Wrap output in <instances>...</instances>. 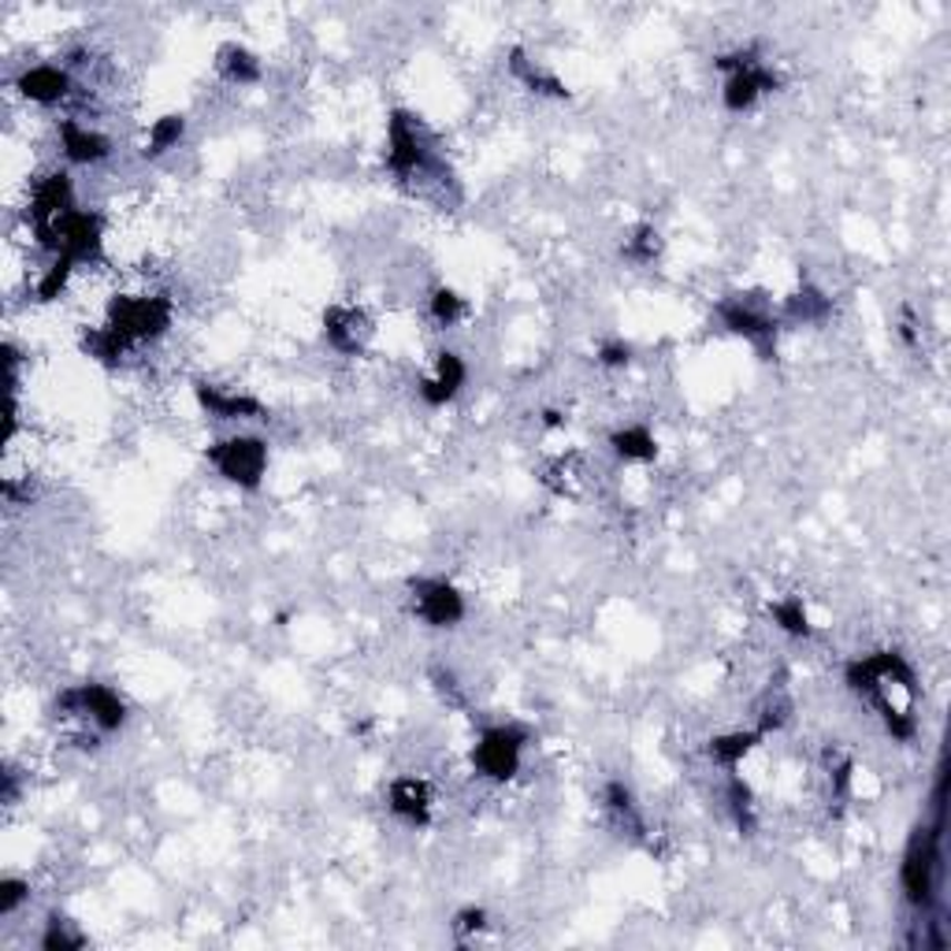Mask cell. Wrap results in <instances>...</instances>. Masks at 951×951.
Segmentation results:
<instances>
[{
	"label": "cell",
	"instance_id": "obj_1",
	"mask_svg": "<svg viewBox=\"0 0 951 951\" xmlns=\"http://www.w3.org/2000/svg\"><path fill=\"white\" fill-rule=\"evenodd\" d=\"M57 710L90 733H115L126 722V703L123 695L109 688V684H79L68 688L57 699Z\"/></svg>",
	"mask_w": 951,
	"mask_h": 951
},
{
	"label": "cell",
	"instance_id": "obj_2",
	"mask_svg": "<svg viewBox=\"0 0 951 951\" xmlns=\"http://www.w3.org/2000/svg\"><path fill=\"white\" fill-rule=\"evenodd\" d=\"M940 877V818L933 829L918 826L903 855V896L914 911H926L937 896Z\"/></svg>",
	"mask_w": 951,
	"mask_h": 951
},
{
	"label": "cell",
	"instance_id": "obj_3",
	"mask_svg": "<svg viewBox=\"0 0 951 951\" xmlns=\"http://www.w3.org/2000/svg\"><path fill=\"white\" fill-rule=\"evenodd\" d=\"M172 301L164 294H123V298L112 301L109 309V327H115L126 342H150V338H161L167 327H172Z\"/></svg>",
	"mask_w": 951,
	"mask_h": 951
},
{
	"label": "cell",
	"instance_id": "obj_4",
	"mask_svg": "<svg viewBox=\"0 0 951 951\" xmlns=\"http://www.w3.org/2000/svg\"><path fill=\"white\" fill-rule=\"evenodd\" d=\"M524 744H528V733L517 725H494V728H483L480 744L472 747V766L480 777L488 780H505L517 777L521 769V758H524Z\"/></svg>",
	"mask_w": 951,
	"mask_h": 951
},
{
	"label": "cell",
	"instance_id": "obj_5",
	"mask_svg": "<svg viewBox=\"0 0 951 951\" xmlns=\"http://www.w3.org/2000/svg\"><path fill=\"white\" fill-rule=\"evenodd\" d=\"M208 461L213 469L224 476L227 483H238V488H260L264 472H268V447L257 436H231L219 439L213 450H208Z\"/></svg>",
	"mask_w": 951,
	"mask_h": 951
},
{
	"label": "cell",
	"instance_id": "obj_6",
	"mask_svg": "<svg viewBox=\"0 0 951 951\" xmlns=\"http://www.w3.org/2000/svg\"><path fill=\"white\" fill-rule=\"evenodd\" d=\"M413 614L431 628H450L464 617V599L447 580H420L413 591Z\"/></svg>",
	"mask_w": 951,
	"mask_h": 951
},
{
	"label": "cell",
	"instance_id": "obj_7",
	"mask_svg": "<svg viewBox=\"0 0 951 951\" xmlns=\"http://www.w3.org/2000/svg\"><path fill=\"white\" fill-rule=\"evenodd\" d=\"M722 320L728 331L744 335L747 342L758 346V350H769L774 346V335H777V316L758 305L755 298H733L722 305Z\"/></svg>",
	"mask_w": 951,
	"mask_h": 951
},
{
	"label": "cell",
	"instance_id": "obj_8",
	"mask_svg": "<svg viewBox=\"0 0 951 951\" xmlns=\"http://www.w3.org/2000/svg\"><path fill=\"white\" fill-rule=\"evenodd\" d=\"M324 335L338 354H361L368 335H372V320L357 305H335L324 316Z\"/></svg>",
	"mask_w": 951,
	"mask_h": 951
},
{
	"label": "cell",
	"instance_id": "obj_9",
	"mask_svg": "<svg viewBox=\"0 0 951 951\" xmlns=\"http://www.w3.org/2000/svg\"><path fill=\"white\" fill-rule=\"evenodd\" d=\"M387 802H390V814L406 826H428L431 818V788L428 780L420 777H398L395 785L387 791Z\"/></svg>",
	"mask_w": 951,
	"mask_h": 951
},
{
	"label": "cell",
	"instance_id": "obj_10",
	"mask_svg": "<svg viewBox=\"0 0 951 951\" xmlns=\"http://www.w3.org/2000/svg\"><path fill=\"white\" fill-rule=\"evenodd\" d=\"M60 145H63V156H68L71 164H101L112 156V142L82 120H63Z\"/></svg>",
	"mask_w": 951,
	"mask_h": 951
},
{
	"label": "cell",
	"instance_id": "obj_11",
	"mask_svg": "<svg viewBox=\"0 0 951 951\" xmlns=\"http://www.w3.org/2000/svg\"><path fill=\"white\" fill-rule=\"evenodd\" d=\"M19 93H23L27 101L52 109V104L68 101L71 75L63 68H57V63H38V68H30V71L19 75Z\"/></svg>",
	"mask_w": 951,
	"mask_h": 951
},
{
	"label": "cell",
	"instance_id": "obj_12",
	"mask_svg": "<svg viewBox=\"0 0 951 951\" xmlns=\"http://www.w3.org/2000/svg\"><path fill=\"white\" fill-rule=\"evenodd\" d=\"M197 401L208 417L216 420H249L260 413V401L249 395H238V390L216 387V384H197Z\"/></svg>",
	"mask_w": 951,
	"mask_h": 951
},
{
	"label": "cell",
	"instance_id": "obj_13",
	"mask_svg": "<svg viewBox=\"0 0 951 951\" xmlns=\"http://www.w3.org/2000/svg\"><path fill=\"white\" fill-rule=\"evenodd\" d=\"M464 376L469 372H464V361L458 354H439L431 376L420 384V398H425L428 406H447V401L464 387Z\"/></svg>",
	"mask_w": 951,
	"mask_h": 951
},
{
	"label": "cell",
	"instance_id": "obj_14",
	"mask_svg": "<svg viewBox=\"0 0 951 951\" xmlns=\"http://www.w3.org/2000/svg\"><path fill=\"white\" fill-rule=\"evenodd\" d=\"M216 68L231 86H249V82L260 79V60L253 57L249 49L242 45H224L216 52Z\"/></svg>",
	"mask_w": 951,
	"mask_h": 951
},
{
	"label": "cell",
	"instance_id": "obj_15",
	"mask_svg": "<svg viewBox=\"0 0 951 951\" xmlns=\"http://www.w3.org/2000/svg\"><path fill=\"white\" fill-rule=\"evenodd\" d=\"M758 739H763V733H725V736H717V739H710V758L717 766H725V769H736L739 763H744L747 758V751H751V747L758 744Z\"/></svg>",
	"mask_w": 951,
	"mask_h": 951
},
{
	"label": "cell",
	"instance_id": "obj_16",
	"mask_svg": "<svg viewBox=\"0 0 951 951\" xmlns=\"http://www.w3.org/2000/svg\"><path fill=\"white\" fill-rule=\"evenodd\" d=\"M614 450H617V458H625V461H651L654 453H658V442H654L647 428L628 425L614 436Z\"/></svg>",
	"mask_w": 951,
	"mask_h": 951
},
{
	"label": "cell",
	"instance_id": "obj_17",
	"mask_svg": "<svg viewBox=\"0 0 951 951\" xmlns=\"http://www.w3.org/2000/svg\"><path fill=\"white\" fill-rule=\"evenodd\" d=\"M513 71H517V75H521V82H524L528 90H535V93H551V98H565L562 79L551 75V71H543L535 60H524L521 52H513Z\"/></svg>",
	"mask_w": 951,
	"mask_h": 951
},
{
	"label": "cell",
	"instance_id": "obj_18",
	"mask_svg": "<svg viewBox=\"0 0 951 951\" xmlns=\"http://www.w3.org/2000/svg\"><path fill=\"white\" fill-rule=\"evenodd\" d=\"M183 126H186L183 115H164V120H156L150 131V142H145V153L161 156L167 150H175L178 139H183Z\"/></svg>",
	"mask_w": 951,
	"mask_h": 951
},
{
	"label": "cell",
	"instance_id": "obj_19",
	"mask_svg": "<svg viewBox=\"0 0 951 951\" xmlns=\"http://www.w3.org/2000/svg\"><path fill=\"white\" fill-rule=\"evenodd\" d=\"M774 621L780 632H788V636H810V617H807V606H802L799 599H785L774 606Z\"/></svg>",
	"mask_w": 951,
	"mask_h": 951
},
{
	"label": "cell",
	"instance_id": "obj_20",
	"mask_svg": "<svg viewBox=\"0 0 951 951\" xmlns=\"http://www.w3.org/2000/svg\"><path fill=\"white\" fill-rule=\"evenodd\" d=\"M82 944H86V937H82L68 918H52V922L45 926V933H41V948L45 951H71V948H82Z\"/></svg>",
	"mask_w": 951,
	"mask_h": 951
},
{
	"label": "cell",
	"instance_id": "obj_21",
	"mask_svg": "<svg viewBox=\"0 0 951 951\" xmlns=\"http://www.w3.org/2000/svg\"><path fill=\"white\" fill-rule=\"evenodd\" d=\"M791 320H821L829 313V298L821 290H799L788 298V309H785Z\"/></svg>",
	"mask_w": 951,
	"mask_h": 951
},
{
	"label": "cell",
	"instance_id": "obj_22",
	"mask_svg": "<svg viewBox=\"0 0 951 951\" xmlns=\"http://www.w3.org/2000/svg\"><path fill=\"white\" fill-rule=\"evenodd\" d=\"M431 316H436V320H439L442 327L458 324L461 316H464V298H461L458 290H450V287H439L436 294H431Z\"/></svg>",
	"mask_w": 951,
	"mask_h": 951
},
{
	"label": "cell",
	"instance_id": "obj_23",
	"mask_svg": "<svg viewBox=\"0 0 951 951\" xmlns=\"http://www.w3.org/2000/svg\"><path fill=\"white\" fill-rule=\"evenodd\" d=\"M27 900H30V884L16 881V877L0 881V918H12Z\"/></svg>",
	"mask_w": 951,
	"mask_h": 951
},
{
	"label": "cell",
	"instance_id": "obj_24",
	"mask_svg": "<svg viewBox=\"0 0 951 951\" xmlns=\"http://www.w3.org/2000/svg\"><path fill=\"white\" fill-rule=\"evenodd\" d=\"M625 253H628L632 260H640V264H651L654 257H658V231H651V227H640V231H636V238H628Z\"/></svg>",
	"mask_w": 951,
	"mask_h": 951
},
{
	"label": "cell",
	"instance_id": "obj_25",
	"mask_svg": "<svg viewBox=\"0 0 951 951\" xmlns=\"http://www.w3.org/2000/svg\"><path fill=\"white\" fill-rule=\"evenodd\" d=\"M453 929H458V933H480V929H483V911H476V907L461 911L458 922H453Z\"/></svg>",
	"mask_w": 951,
	"mask_h": 951
},
{
	"label": "cell",
	"instance_id": "obj_26",
	"mask_svg": "<svg viewBox=\"0 0 951 951\" xmlns=\"http://www.w3.org/2000/svg\"><path fill=\"white\" fill-rule=\"evenodd\" d=\"M602 365H614V368L628 365V346H625V342L606 346V350H602Z\"/></svg>",
	"mask_w": 951,
	"mask_h": 951
}]
</instances>
